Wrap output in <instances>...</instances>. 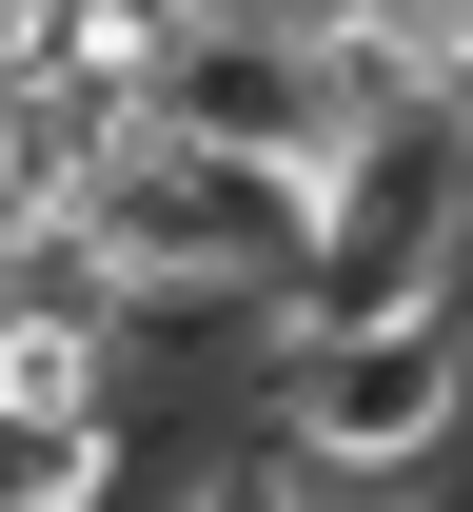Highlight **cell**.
Returning <instances> with one entry per match:
<instances>
[{"instance_id": "277c9868", "label": "cell", "mask_w": 473, "mask_h": 512, "mask_svg": "<svg viewBox=\"0 0 473 512\" xmlns=\"http://www.w3.org/2000/svg\"><path fill=\"white\" fill-rule=\"evenodd\" d=\"M316 512H395V493H316Z\"/></svg>"}, {"instance_id": "5b68a950", "label": "cell", "mask_w": 473, "mask_h": 512, "mask_svg": "<svg viewBox=\"0 0 473 512\" xmlns=\"http://www.w3.org/2000/svg\"><path fill=\"white\" fill-rule=\"evenodd\" d=\"M336 20H375V0H336Z\"/></svg>"}, {"instance_id": "6da1fadb", "label": "cell", "mask_w": 473, "mask_h": 512, "mask_svg": "<svg viewBox=\"0 0 473 512\" xmlns=\"http://www.w3.org/2000/svg\"><path fill=\"white\" fill-rule=\"evenodd\" d=\"M276 453H296L316 493H414V473H454V453H473V296L296 335V375H276Z\"/></svg>"}, {"instance_id": "7a4b0ae2", "label": "cell", "mask_w": 473, "mask_h": 512, "mask_svg": "<svg viewBox=\"0 0 473 512\" xmlns=\"http://www.w3.org/2000/svg\"><path fill=\"white\" fill-rule=\"evenodd\" d=\"M138 119L198 138V158H237V178H276V197H316L355 138H375V79H355V40L316 20V0H237L198 60L138 99Z\"/></svg>"}, {"instance_id": "3957f363", "label": "cell", "mask_w": 473, "mask_h": 512, "mask_svg": "<svg viewBox=\"0 0 473 512\" xmlns=\"http://www.w3.org/2000/svg\"><path fill=\"white\" fill-rule=\"evenodd\" d=\"M217 20H237V0H60V60L99 79V99H158V79L198 60Z\"/></svg>"}]
</instances>
